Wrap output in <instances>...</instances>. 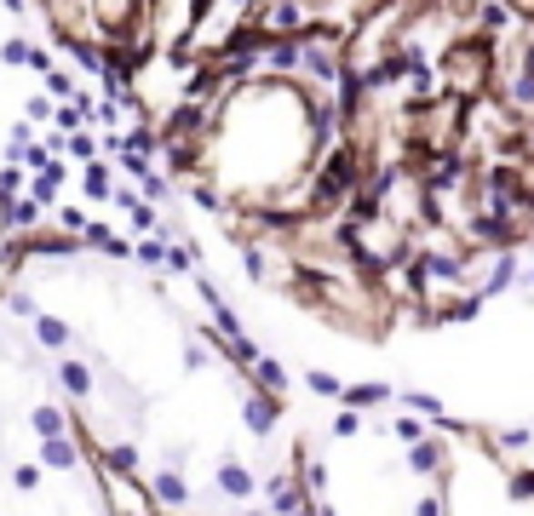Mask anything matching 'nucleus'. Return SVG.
I'll use <instances>...</instances> for the list:
<instances>
[{
  "label": "nucleus",
  "mask_w": 534,
  "mask_h": 516,
  "mask_svg": "<svg viewBox=\"0 0 534 516\" xmlns=\"http://www.w3.org/2000/svg\"><path fill=\"white\" fill-rule=\"evenodd\" d=\"M305 516H448V448L426 419L345 408L299 448Z\"/></svg>",
  "instance_id": "1"
}]
</instances>
